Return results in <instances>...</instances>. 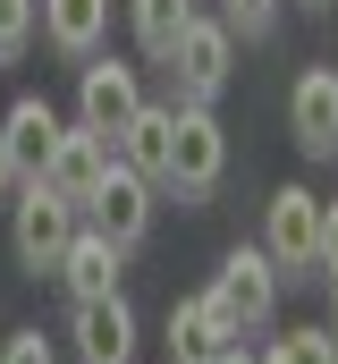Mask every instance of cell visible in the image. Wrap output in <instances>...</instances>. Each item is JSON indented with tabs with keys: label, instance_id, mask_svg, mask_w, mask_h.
Here are the masks:
<instances>
[{
	"label": "cell",
	"instance_id": "6da1fadb",
	"mask_svg": "<svg viewBox=\"0 0 338 364\" xmlns=\"http://www.w3.org/2000/svg\"><path fill=\"white\" fill-rule=\"evenodd\" d=\"M229 178V127H220V110L212 102H169V195H186V203H203V195H220Z\"/></svg>",
	"mask_w": 338,
	"mask_h": 364
},
{
	"label": "cell",
	"instance_id": "7a4b0ae2",
	"mask_svg": "<svg viewBox=\"0 0 338 364\" xmlns=\"http://www.w3.org/2000/svg\"><path fill=\"white\" fill-rule=\"evenodd\" d=\"M161 68H169V85H178V102H220L229 77H237V34L220 17H186V34L169 43Z\"/></svg>",
	"mask_w": 338,
	"mask_h": 364
},
{
	"label": "cell",
	"instance_id": "3957f363",
	"mask_svg": "<svg viewBox=\"0 0 338 364\" xmlns=\"http://www.w3.org/2000/svg\"><path fill=\"white\" fill-rule=\"evenodd\" d=\"M136 110H144V68H127V60H110V51L77 60V127L84 136L119 144V127H127Z\"/></svg>",
	"mask_w": 338,
	"mask_h": 364
},
{
	"label": "cell",
	"instance_id": "277c9868",
	"mask_svg": "<svg viewBox=\"0 0 338 364\" xmlns=\"http://www.w3.org/2000/svg\"><path fill=\"white\" fill-rule=\"evenodd\" d=\"M77 203H60V195H51V186L43 178H26V195H17V203H9V255H17V272H51V263H60V246H68V237H77Z\"/></svg>",
	"mask_w": 338,
	"mask_h": 364
},
{
	"label": "cell",
	"instance_id": "5b68a950",
	"mask_svg": "<svg viewBox=\"0 0 338 364\" xmlns=\"http://www.w3.org/2000/svg\"><path fill=\"white\" fill-rule=\"evenodd\" d=\"M212 296H220L229 331L254 339V331H271V314H279V263H271L262 246H229L220 272H212Z\"/></svg>",
	"mask_w": 338,
	"mask_h": 364
},
{
	"label": "cell",
	"instance_id": "8992f818",
	"mask_svg": "<svg viewBox=\"0 0 338 364\" xmlns=\"http://www.w3.org/2000/svg\"><path fill=\"white\" fill-rule=\"evenodd\" d=\"M313 237H322L313 186H271V203H262V255L279 263V279H313Z\"/></svg>",
	"mask_w": 338,
	"mask_h": 364
},
{
	"label": "cell",
	"instance_id": "52a82bcc",
	"mask_svg": "<svg viewBox=\"0 0 338 364\" xmlns=\"http://www.w3.org/2000/svg\"><path fill=\"white\" fill-rule=\"evenodd\" d=\"M84 229H102L119 255H136V246L153 237V178H136V170L110 153V170L93 186V203H84Z\"/></svg>",
	"mask_w": 338,
	"mask_h": 364
},
{
	"label": "cell",
	"instance_id": "ba28073f",
	"mask_svg": "<svg viewBox=\"0 0 338 364\" xmlns=\"http://www.w3.org/2000/svg\"><path fill=\"white\" fill-rule=\"evenodd\" d=\"M288 136H296V153H313V161H330L338 153V68H296V85H288Z\"/></svg>",
	"mask_w": 338,
	"mask_h": 364
},
{
	"label": "cell",
	"instance_id": "9c48e42d",
	"mask_svg": "<svg viewBox=\"0 0 338 364\" xmlns=\"http://www.w3.org/2000/svg\"><path fill=\"white\" fill-rule=\"evenodd\" d=\"M77 364H136V305L110 288V296H84L77 305Z\"/></svg>",
	"mask_w": 338,
	"mask_h": 364
},
{
	"label": "cell",
	"instance_id": "30bf717a",
	"mask_svg": "<svg viewBox=\"0 0 338 364\" xmlns=\"http://www.w3.org/2000/svg\"><path fill=\"white\" fill-rule=\"evenodd\" d=\"M102 170H110V144L102 136H84V127H60V144H51V161H43V186L60 195V203H93V186H102Z\"/></svg>",
	"mask_w": 338,
	"mask_h": 364
},
{
	"label": "cell",
	"instance_id": "8fae6325",
	"mask_svg": "<svg viewBox=\"0 0 338 364\" xmlns=\"http://www.w3.org/2000/svg\"><path fill=\"white\" fill-rule=\"evenodd\" d=\"M60 127H68V119H60L43 93H17V102L0 110V136H9V161H17V178H43V161H51Z\"/></svg>",
	"mask_w": 338,
	"mask_h": 364
},
{
	"label": "cell",
	"instance_id": "7c38bea8",
	"mask_svg": "<svg viewBox=\"0 0 338 364\" xmlns=\"http://www.w3.org/2000/svg\"><path fill=\"white\" fill-rule=\"evenodd\" d=\"M34 34L60 51V60H93L102 51V34H110V0H34Z\"/></svg>",
	"mask_w": 338,
	"mask_h": 364
},
{
	"label": "cell",
	"instance_id": "4fadbf2b",
	"mask_svg": "<svg viewBox=\"0 0 338 364\" xmlns=\"http://www.w3.org/2000/svg\"><path fill=\"white\" fill-rule=\"evenodd\" d=\"M237 331H229V314H220V296L212 288H195V296H178L169 305V356L178 364H203V356H220Z\"/></svg>",
	"mask_w": 338,
	"mask_h": 364
},
{
	"label": "cell",
	"instance_id": "5bb4252c",
	"mask_svg": "<svg viewBox=\"0 0 338 364\" xmlns=\"http://www.w3.org/2000/svg\"><path fill=\"white\" fill-rule=\"evenodd\" d=\"M119 263H127V255H119L102 229H84V220H77V237L60 246V263H51V272H60V288L84 305V296H110V288H119Z\"/></svg>",
	"mask_w": 338,
	"mask_h": 364
},
{
	"label": "cell",
	"instance_id": "9a60e30c",
	"mask_svg": "<svg viewBox=\"0 0 338 364\" xmlns=\"http://www.w3.org/2000/svg\"><path fill=\"white\" fill-rule=\"evenodd\" d=\"M110 153H119L136 178H153V186H161V178H169V110H161V102H144V110L119 127V144H110Z\"/></svg>",
	"mask_w": 338,
	"mask_h": 364
},
{
	"label": "cell",
	"instance_id": "2e32d148",
	"mask_svg": "<svg viewBox=\"0 0 338 364\" xmlns=\"http://www.w3.org/2000/svg\"><path fill=\"white\" fill-rule=\"evenodd\" d=\"M127 17H136V51L161 68L169 43H178V34H186V17H195V0H127Z\"/></svg>",
	"mask_w": 338,
	"mask_h": 364
},
{
	"label": "cell",
	"instance_id": "e0dca14e",
	"mask_svg": "<svg viewBox=\"0 0 338 364\" xmlns=\"http://www.w3.org/2000/svg\"><path fill=\"white\" fill-rule=\"evenodd\" d=\"M254 364H338V348H330V331H313V322H305V331H279Z\"/></svg>",
	"mask_w": 338,
	"mask_h": 364
},
{
	"label": "cell",
	"instance_id": "ac0fdd59",
	"mask_svg": "<svg viewBox=\"0 0 338 364\" xmlns=\"http://www.w3.org/2000/svg\"><path fill=\"white\" fill-rule=\"evenodd\" d=\"M34 0H0V68H17L26 51H34Z\"/></svg>",
	"mask_w": 338,
	"mask_h": 364
},
{
	"label": "cell",
	"instance_id": "d6986e66",
	"mask_svg": "<svg viewBox=\"0 0 338 364\" xmlns=\"http://www.w3.org/2000/svg\"><path fill=\"white\" fill-rule=\"evenodd\" d=\"M220 26L246 34V43H262V34L279 26V0H220Z\"/></svg>",
	"mask_w": 338,
	"mask_h": 364
},
{
	"label": "cell",
	"instance_id": "ffe728a7",
	"mask_svg": "<svg viewBox=\"0 0 338 364\" xmlns=\"http://www.w3.org/2000/svg\"><path fill=\"white\" fill-rule=\"evenodd\" d=\"M313 272L338 279V203H322V237H313Z\"/></svg>",
	"mask_w": 338,
	"mask_h": 364
},
{
	"label": "cell",
	"instance_id": "44dd1931",
	"mask_svg": "<svg viewBox=\"0 0 338 364\" xmlns=\"http://www.w3.org/2000/svg\"><path fill=\"white\" fill-rule=\"evenodd\" d=\"M0 364H60V356H51V339H43V331H17V339L0 348Z\"/></svg>",
	"mask_w": 338,
	"mask_h": 364
},
{
	"label": "cell",
	"instance_id": "7402d4cb",
	"mask_svg": "<svg viewBox=\"0 0 338 364\" xmlns=\"http://www.w3.org/2000/svg\"><path fill=\"white\" fill-rule=\"evenodd\" d=\"M9 195H17V161H9V136H0V212H9Z\"/></svg>",
	"mask_w": 338,
	"mask_h": 364
},
{
	"label": "cell",
	"instance_id": "603a6c76",
	"mask_svg": "<svg viewBox=\"0 0 338 364\" xmlns=\"http://www.w3.org/2000/svg\"><path fill=\"white\" fill-rule=\"evenodd\" d=\"M203 364H254V356H246V339H229L220 356H203Z\"/></svg>",
	"mask_w": 338,
	"mask_h": 364
},
{
	"label": "cell",
	"instance_id": "cb8c5ba5",
	"mask_svg": "<svg viewBox=\"0 0 338 364\" xmlns=\"http://www.w3.org/2000/svg\"><path fill=\"white\" fill-rule=\"evenodd\" d=\"M322 331H330V348H338V305H330V322H322Z\"/></svg>",
	"mask_w": 338,
	"mask_h": 364
},
{
	"label": "cell",
	"instance_id": "d4e9b609",
	"mask_svg": "<svg viewBox=\"0 0 338 364\" xmlns=\"http://www.w3.org/2000/svg\"><path fill=\"white\" fill-rule=\"evenodd\" d=\"M313 9H322V0H313Z\"/></svg>",
	"mask_w": 338,
	"mask_h": 364
}]
</instances>
